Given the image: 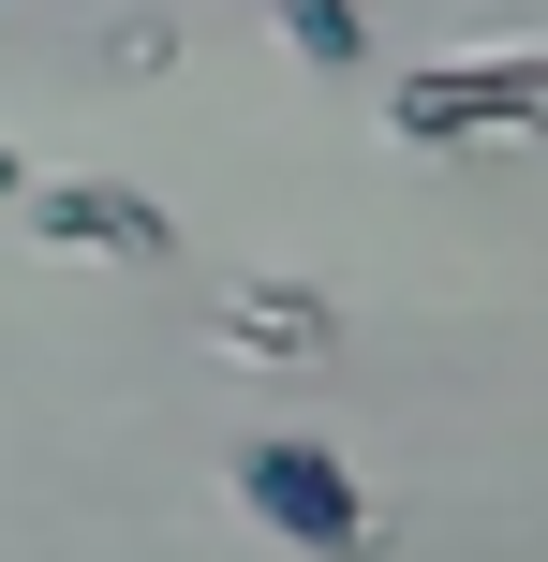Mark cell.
Listing matches in <instances>:
<instances>
[{
	"label": "cell",
	"mask_w": 548,
	"mask_h": 562,
	"mask_svg": "<svg viewBox=\"0 0 548 562\" xmlns=\"http://www.w3.org/2000/svg\"><path fill=\"white\" fill-rule=\"evenodd\" d=\"M223 326H237V356H326V296L312 281H237Z\"/></svg>",
	"instance_id": "4"
},
{
	"label": "cell",
	"mask_w": 548,
	"mask_h": 562,
	"mask_svg": "<svg viewBox=\"0 0 548 562\" xmlns=\"http://www.w3.org/2000/svg\"><path fill=\"white\" fill-rule=\"evenodd\" d=\"M401 148H474V134H534L548 148V45H490V59H430L385 104Z\"/></svg>",
	"instance_id": "1"
},
{
	"label": "cell",
	"mask_w": 548,
	"mask_h": 562,
	"mask_svg": "<svg viewBox=\"0 0 548 562\" xmlns=\"http://www.w3.org/2000/svg\"><path fill=\"white\" fill-rule=\"evenodd\" d=\"M237 504L267 518L282 548H312V562H356L371 548V504H356V474H342V445H237Z\"/></svg>",
	"instance_id": "2"
},
{
	"label": "cell",
	"mask_w": 548,
	"mask_h": 562,
	"mask_svg": "<svg viewBox=\"0 0 548 562\" xmlns=\"http://www.w3.org/2000/svg\"><path fill=\"white\" fill-rule=\"evenodd\" d=\"M15 193H30V164H15V148H0V207H15Z\"/></svg>",
	"instance_id": "6"
},
{
	"label": "cell",
	"mask_w": 548,
	"mask_h": 562,
	"mask_svg": "<svg viewBox=\"0 0 548 562\" xmlns=\"http://www.w3.org/2000/svg\"><path fill=\"white\" fill-rule=\"evenodd\" d=\"M15 207H30L45 252H104V267H164V252H178L164 193H134V178H30Z\"/></svg>",
	"instance_id": "3"
},
{
	"label": "cell",
	"mask_w": 548,
	"mask_h": 562,
	"mask_svg": "<svg viewBox=\"0 0 548 562\" xmlns=\"http://www.w3.org/2000/svg\"><path fill=\"white\" fill-rule=\"evenodd\" d=\"M267 15H282V45L312 59V75H356V59H371V15H356V0H267Z\"/></svg>",
	"instance_id": "5"
}]
</instances>
